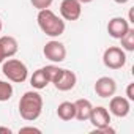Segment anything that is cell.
Instances as JSON below:
<instances>
[{
	"label": "cell",
	"instance_id": "cell-1",
	"mask_svg": "<svg viewBox=\"0 0 134 134\" xmlns=\"http://www.w3.org/2000/svg\"><path fill=\"white\" fill-rule=\"evenodd\" d=\"M43 112V98L38 92H25L19 99V114L25 121H35Z\"/></svg>",
	"mask_w": 134,
	"mask_h": 134
},
{
	"label": "cell",
	"instance_id": "cell-2",
	"mask_svg": "<svg viewBox=\"0 0 134 134\" xmlns=\"http://www.w3.org/2000/svg\"><path fill=\"white\" fill-rule=\"evenodd\" d=\"M38 25L41 29L43 33H46L51 38H57L60 35L65 33V21H62L54 11H51L49 8L46 10H40L38 13Z\"/></svg>",
	"mask_w": 134,
	"mask_h": 134
},
{
	"label": "cell",
	"instance_id": "cell-3",
	"mask_svg": "<svg viewBox=\"0 0 134 134\" xmlns=\"http://www.w3.org/2000/svg\"><path fill=\"white\" fill-rule=\"evenodd\" d=\"M2 71L8 77V81L16 82V84H22L29 76V70H27L25 63L18 58H11V57L2 63Z\"/></svg>",
	"mask_w": 134,
	"mask_h": 134
},
{
	"label": "cell",
	"instance_id": "cell-4",
	"mask_svg": "<svg viewBox=\"0 0 134 134\" xmlns=\"http://www.w3.org/2000/svg\"><path fill=\"white\" fill-rule=\"evenodd\" d=\"M103 63L109 70H120L126 63V54L121 47H117V46L107 47L103 54Z\"/></svg>",
	"mask_w": 134,
	"mask_h": 134
},
{
	"label": "cell",
	"instance_id": "cell-5",
	"mask_svg": "<svg viewBox=\"0 0 134 134\" xmlns=\"http://www.w3.org/2000/svg\"><path fill=\"white\" fill-rule=\"evenodd\" d=\"M43 54L47 60H51L54 63H62L66 58V47L63 43H60L57 40H51L49 43H46Z\"/></svg>",
	"mask_w": 134,
	"mask_h": 134
},
{
	"label": "cell",
	"instance_id": "cell-6",
	"mask_svg": "<svg viewBox=\"0 0 134 134\" xmlns=\"http://www.w3.org/2000/svg\"><path fill=\"white\" fill-rule=\"evenodd\" d=\"M60 14L65 21H77L82 14V3L79 0H62Z\"/></svg>",
	"mask_w": 134,
	"mask_h": 134
},
{
	"label": "cell",
	"instance_id": "cell-7",
	"mask_svg": "<svg viewBox=\"0 0 134 134\" xmlns=\"http://www.w3.org/2000/svg\"><path fill=\"white\" fill-rule=\"evenodd\" d=\"M115 92H117V84L112 77L103 76L95 82V93L99 98H110L115 95Z\"/></svg>",
	"mask_w": 134,
	"mask_h": 134
},
{
	"label": "cell",
	"instance_id": "cell-8",
	"mask_svg": "<svg viewBox=\"0 0 134 134\" xmlns=\"http://www.w3.org/2000/svg\"><path fill=\"white\" fill-rule=\"evenodd\" d=\"M88 120L95 126V129H101V128L110 125V114H109V110L106 107L98 106V107H93L92 109V114H90V118Z\"/></svg>",
	"mask_w": 134,
	"mask_h": 134
},
{
	"label": "cell",
	"instance_id": "cell-9",
	"mask_svg": "<svg viewBox=\"0 0 134 134\" xmlns=\"http://www.w3.org/2000/svg\"><path fill=\"white\" fill-rule=\"evenodd\" d=\"M76 82H77V77H76V74H74L73 71L63 70V68H62V73L58 74V77H57V81L54 82V85H55V88L60 90V92H68V90H73V88H74Z\"/></svg>",
	"mask_w": 134,
	"mask_h": 134
},
{
	"label": "cell",
	"instance_id": "cell-10",
	"mask_svg": "<svg viewBox=\"0 0 134 134\" xmlns=\"http://www.w3.org/2000/svg\"><path fill=\"white\" fill-rule=\"evenodd\" d=\"M129 109H131V104H129V99L128 98H123V96H114L109 103V112L118 118H123L129 114Z\"/></svg>",
	"mask_w": 134,
	"mask_h": 134
},
{
	"label": "cell",
	"instance_id": "cell-11",
	"mask_svg": "<svg viewBox=\"0 0 134 134\" xmlns=\"http://www.w3.org/2000/svg\"><path fill=\"white\" fill-rule=\"evenodd\" d=\"M128 30H129V22L125 18H112L107 24V32L115 40H120Z\"/></svg>",
	"mask_w": 134,
	"mask_h": 134
},
{
	"label": "cell",
	"instance_id": "cell-12",
	"mask_svg": "<svg viewBox=\"0 0 134 134\" xmlns=\"http://www.w3.org/2000/svg\"><path fill=\"white\" fill-rule=\"evenodd\" d=\"M74 109H76V115H74V118H77V120H81V121H87L88 118H90V114H92V109H93V106H92V103L88 101V99H77V101H74Z\"/></svg>",
	"mask_w": 134,
	"mask_h": 134
},
{
	"label": "cell",
	"instance_id": "cell-13",
	"mask_svg": "<svg viewBox=\"0 0 134 134\" xmlns=\"http://www.w3.org/2000/svg\"><path fill=\"white\" fill-rule=\"evenodd\" d=\"M57 115L60 120L63 121H70L74 118L76 115V109H74V103H70V101H63L58 104L57 107Z\"/></svg>",
	"mask_w": 134,
	"mask_h": 134
},
{
	"label": "cell",
	"instance_id": "cell-14",
	"mask_svg": "<svg viewBox=\"0 0 134 134\" xmlns=\"http://www.w3.org/2000/svg\"><path fill=\"white\" fill-rule=\"evenodd\" d=\"M0 46H2L3 54H5L7 58L16 55V52L19 49V44H18L14 36H0Z\"/></svg>",
	"mask_w": 134,
	"mask_h": 134
},
{
	"label": "cell",
	"instance_id": "cell-15",
	"mask_svg": "<svg viewBox=\"0 0 134 134\" xmlns=\"http://www.w3.org/2000/svg\"><path fill=\"white\" fill-rule=\"evenodd\" d=\"M30 85H32L33 88H36V90H43V88H46V87L49 85V79H47V76H46V73H44L43 68L36 70V71L32 74V77H30Z\"/></svg>",
	"mask_w": 134,
	"mask_h": 134
},
{
	"label": "cell",
	"instance_id": "cell-16",
	"mask_svg": "<svg viewBox=\"0 0 134 134\" xmlns=\"http://www.w3.org/2000/svg\"><path fill=\"white\" fill-rule=\"evenodd\" d=\"M120 41H121V47H123L125 51L132 52V51H134V29L129 27V30L120 38Z\"/></svg>",
	"mask_w": 134,
	"mask_h": 134
},
{
	"label": "cell",
	"instance_id": "cell-17",
	"mask_svg": "<svg viewBox=\"0 0 134 134\" xmlns=\"http://www.w3.org/2000/svg\"><path fill=\"white\" fill-rule=\"evenodd\" d=\"M11 96H13V85L0 79V103L8 101Z\"/></svg>",
	"mask_w": 134,
	"mask_h": 134
},
{
	"label": "cell",
	"instance_id": "cell-18",
	"mask_svg": "<svg viewBox=\"0 0 134 134\" xmlns=\"http://www.w3.org/2000/svg\"><path fill=\"white\" fill-rule=\"evenodd\" d=\"M43 70H44V73H46V76L49 79V84H54L57 81L58 74L62 73V68H58V66H55V65H47V66H44Z\"/></svg>",
	"mask_w": 134,
	"mask_h": 134
},
{
	"label": "cell",
	"instance_id": "cell-19",
	"mask_svg": "<svg viewBox=\"0 0 134 134\" xmlns=\"http://www.w3.org/2000/svg\"><path fill=\"white\" fill-rule=\"evenodd\" d=\"M52 2H54V0H30V3L33 5V8H36L38 11L49 8L52 5Z\"/></svg>",
	"mask_w": 134,
	"mask_h": 134
},
{
	"label": "cell",
	"instance_id": "cell-20",
	"mask_svg": "<svg viewBox=\"0 0 134 134\" xmlns=\"http://www.w3.org/2000/svg\"><path fill=\"white\" fill-rule=\"evenodd\" d=\"M126 96L129 101H134V84H129L126 87Z\"/></svg>",
	"mask_w": 134,
	"mask_h": 134
},
{
	"label": "cell",
	"instance_id": "cell-21",
	"mask_svg": "<svg viewBox=\"0 0 134 134\" xmlns=\"http://www.w3.org/2000/svg\"><path fill=\"white\" fill-rule=\"evenodd\" d=\"M19 132H41V129L33 128V126H24V128L19 129Z\"/></svg>",
	"mask_w": 134,
	"mask_h": 134
},
{
	"label": "cell",
	"instance_id": "cell-22",
	"mask_svg": "<svg viewBox=\"0 0 134 134\" xmlns=\"http://www.w3.org/2000/svg\"><path fill=\"white\" fill-rule=\"evenodd\" d=\"M7 60V57H5V54H3V49H2V46H0V63H3Z\"/></svg>",
	"mask_w": 134,
	"mask_h": 134
},
{
	"label": "cell",
	"instance_id": "cell-23",
	"mask_svg": "<svg viewBox=\"0 0 134 134\" xmlns=\"http://www.w3.org/2000/svg\"><path fill=\"white\" fill-rule=\"evenodd\" d=\"M0 132H8V134H11V129L10 128H5V126H0Z\"/></svg>",
	"mask_w": 134,
	"mask_h": 134
},
{
	"label": "cell",
	"instance_id": "cell-24",
	"mask_svg": "<svg viewBox=\"0 0 134 134\" xmlns=\"http://www.w3.org/2000/svg\"><path fill=\"white\" fill-rule=\"evenodd\" d=\"M114 2H115V3H120V5H123V3H128L129 0H114Z\"/></svg>",
	"mask_w": 134,
	"mask_h": 134
},
{
	"label": "cell",
	"instance_id": "cell-25",
	"mask_svg": "<svg viewBox=\"0 0 134 134\" xmlns=\"http://www.w3.org/2000/svg\"><path fill=\"white\" fill-rule=\"evenodd\" d=\"M81 3H90V2H93V0H79Z\"/></svg>",
	"mask_w": 134,
	"mask_h": 134
},
{
	"label": "cell",
	"instance_id": "cell-26",
	"mask_svg": "<svg viewBox=\"0 0 134 134\" xmlns=\"http://www.w3.org/2000/svg\"><path fill=\"white\" fill-rule=\"evenodd\" d=\"M2 27H3V25H2V21H0V32H2Z\"/></svg>",
	"mask_w": 134,
	"mask_h": 134
}]
</instances>
